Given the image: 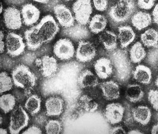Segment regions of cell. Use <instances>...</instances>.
Instances as JSON below:
<instances>
[{"mask_svg": "<svg viewBox=\"0 0 158 134\" xmlns=\"http://www.w3.org/2000/svg\"><path fill=\"white\" fill-rule=\"evenodd\" d=\"M118 38L119 40L122 48H127L134 41L135 34L131 26L125 25L121 26L118 28Z\"/></svg>", "mask_w": 158, "mask_h": 134, "instance_id": "obj_20", "label": "cell"}, {"mask_svg": "<svg viewBox=\"0 0 158 134\" xmlns=\"http://www.w3.org/2000/svg\"><path fill=\"white\" fill-rule=\"evenodd\" d=\"M136 9L134 0H118L115 4L110 8L109 15L116 23L127 21Z\"/></svg>", "mask_w": 158, "mask_h": 134, "instance_id": "obj_2", "label": "cell"}, {"mask_svg": "<svg viewBox=\"0 0 158 134\" xmlns=\"http://www.w3.org/2000/svg\"><path fill=\"white\" fill-rule=\"evenodd\" d=\"M146 50L139 42L135 43L130 51L131 60L134 63H140L146 57Z\"/></svg>", "mask_w": 158, "mask_h": 134, "instance_id": "obj_28", "label": "cell"}, {"mask_svg": "<svg viewBox=\"0 0 158 134\" xmlns=\"http://www.w3.org/2000/svg\"><path fill=\"white\" fill-rule=\"evenodd\" d=\"M128 134H144L142 133V132H140V131L138 130H131V131H129L128 132Z\"/></svg>", "mask_w": 158, "mask_h": 134, "instance_id": "obj_41", "label": "cell"}, {"mask_svg": "<svg viewBox=\"0 0 158 134\" xmlns=\"http://www.w3.org/2000/svg\"><path fill=\"white\" fill-rule=\"evenodd\" d=\"M2 117L1 116V124H2Z\"/></svg>", "mask_w": 158, "mask_h": 134, "instance_id": "obj_46", "label": "cell"}, {"mask_svg": "<svg viewBox=\"0 0 158 134\" xmlns=\"http://www.w3.org/2000/svg\"><path fill=\"white\" fill-rule=\"evenodd\" d=\"M54 14L62 27L70 28L74 25L75 18L71 10L63 4H57L54 7Z\"/></svg>", "mask_w": 158, "mask_h": 134, "instance_id": "obj_10", "label": "cell"}, {"mask_svg": "<svg viewBox=\"0 0 158 134\" xmlns=\"http://www.w3.org/2000/svg\"><path fill=\"white\" fill-rule=\"evenodd\" d=\"M2 9H3V6L2 4H1V13H2Z\"/></svg>", "mask_w": 158, "mask_h": 134, "instance_id": "obj_45", "label": "cell"}, {"mask_svg": "<svg viewBox=\"0 0 158 134\" xmlns=\"http://www.w3.org/2000/svg\"><path fill=\"white\" fill-rule=\"evenodd\" d=\"M100 88L103 97L107 100H114L119 98L120 90L117 82L113 81L103 82L100 85Z\"/></svg>", "mask_w": 158, "mask_h": 134, "instance_id": "obj_17", "label": "cell"}, {"mask_svg": "<svg viewBox=\"0 0 158 134\" xmlns=\"http://www.w3.org/2000/svg\"><path fill=\"white\" fill-rule=\"evenodd\" d=\"M132 115L136 123L146 126L151 121L152 112L148 107L139 106L132 109Z\"/></svg>", "mask_w": 158, "mask_h": 134, "instance_id": "obj_19", "label": "cell"}, {"mask_svg": "<svg viewBox=\"0 0 158 134\" xmlns=\"http://www.w3.org/2000/svg\"><path fill=\"white\" fill-rule=\"evenodd\" d=\"M41 99L36 94L30 95L26 100L25 108L32 116L36 115L40 111Z\"/></svg>", "mask_w": 158, "mask_h": 134, "instance_id": "obj_27", "label": "cell"}, {"mask_svg": "<svg viewBox=\"0 0 158 134\" xmlns=\"http://www.w3.org/2000/svg\"><path fill=\"white\" fill-rule=\"evenodd\" d=\"M45 107L47 116L49 117L60 116L64 110V100L58 96L50 97L46 101Z\"/></svg>", "mask_w": 158, "mask_h": 134, "instance_id": "obj_13", "label": "cell"}, {"mask_svg": "<svg viewBox=\"0 0 158 134\" xmlns=\"http://www.w3.org/2000/svg\"></svg>", "mask_w": 158, "mask_h": 134, "instance_id": "obj_48", "label": "cell"}, {"mask_svg": "<svg viewBox=\"0 0 158 134\" xmlns=\"http://www.w3.org/2000/svg\"><path fill=\"white\" fill-rule=\"evenodd\" d=\"M156 0H137V5L140 9L150 10L155 5Z\"/></svg>", "mask_w": 158, "mask_h": 134, "instance_id": "obj_34", "label": "cell"}, {"mask_svg": "<svg viewBox=\"0 0 158 134\" xmlns=\"http://www.w3.org/2000/svg\"><path fill=\"white\" fill-rule=\"evenodd\" d=\"M96 55V48L91 42L83 40L79 42L76 54L79 61L83 63L89 62L94 58Z\"/></svg>", "mask_w": 158, "mask_h": 134, "instance_id": "obj_9", "label": "cell"}, {"mask_svg": "<svg viewBox=\"0 0 158 134\" xmlns=\"http://www.w3.org/2000/svg\"><path fill=\"white\" fill-rule=\"evenodd\" d=\"M33 1L40 3L47 4L49 2L50 0H33Z\"/></svg>", "mask_w": 158, "mask_h": 134, "instance_id": "obj_42", "label": "cell"}, {"mask_svg": "<svg viewBox=\"0 0 158 134\" xmlns=\"http://www.w3.org/2000/svg\"><path fill=\"white\" fill-rule=\"evenodd\" d=\"M21 15L24 24L27 26H31L38 21L40 12L36 6L32 4L28 3L22 7Z\"/></svg>", "mask_w": 158, "mask_h": 134, "instance_id": "obj_14", "label": "cell"}, {"mask_svg": "<svg viewBox=\"0 0 158 134\" xmlns=\"http://www.w3.org/2000/svg\"><path fill=\"white\" fill-rule=\"evenodd\" d=\"M142 88L137 84H130L125 91V97L130 102L135 103L140 101L144 96Z\"/></svg>", "mask_w": 158, "mask_h": 134, "instance_id": "obj_24", "label": "cell"}, {"mask_svg": "<svg viewBox=\"0 0 158 134\" xmlns=\"http://www.w3.org/2000/svg\"><path fill=\"white\" fill-rule=\"evenodd\" d=\"M75 52L73 42L66 38L57 41L53 47L54 55L60 60H70L74 57Z\"/></svg>", "mask_w": 158, "mask_h": 134, "instance_id": "obj_8", "label": "cell"}, {"mask_svg": "<svg viewBox=\"0 0 158 134\" xmlns=\"http://www.w3.org/2000/svg\"><path fill=\"white\" fill-rule=\"evenodd\" d=\"M94 68L98 77L102 80L109 78L114 72L111 61L105 57H102L96 61L94 63Z\"/></svg>", "mask_w": 158, "mask_h": 134, "instance_id": "obj_15", "label": "cell"}, {"mask_svg": "<svg viewBox=\"0 0 158 134\" xmlns=\"http://www.w3.org/2000/svg\"><path fill=\"white\" fill-rule=\"evenodd\" d=\"M98 78L90 70H82L78 78V84L81 89L94 87L98 85Z\"/></svg>", "mask_w": 158, "mask_h": 134, "instance_id": "obj_18", "label": "cell"}, {"mask_svg": "<svg viewBox=\"0 0 158 134\" xmlns=\"http://www.w3.org/2000/svg\"><path fill=\"white\" fill-rule=\"evenodd\" d=\"M45 130L47 134H60L62 131V124L57 120H49L46 125Z\"/></svg>", "mask_w": 158, "mask_h": 134, "instance_id": "obj_32", "label": "cell"}, {"mask_svg": "<svg viewBox=\"0 0 158 134\" xmlns=\"http://www.w3.org/2000/svg\"><path fill=\"white\" fill-rule=\"evenodd\" d=\"M152 133L153 134H158V123L155 124L152 130Z\"/></svg>", "mask_w": 158, "mask_h": 134, "instance_id": "obj_40", "label": "cell"}, {"mask_svg": "<svg viewBox=\"0 0 158 134\" xmlns=\"http://www.w3.org/2000/svg\"><path fill=\"white\" fill-rule=\"evenodd\" d=\"M4 19L8 29L17 30L22 27V20L20 11L15 7H9L5 10Z\"/></svg>", "mask_w": 158, "mask_h": 134, "instance_id": "obj_12", "label": "cell"}, {"mask_svg": "<svg viewBox=\"0 0 158 134\" xmlns=\"http://www.w3.org/2000/svg\"><path fill=\"white\" fill-rule=\"evenodd\" d=\"M107 24V19L104 15H95L89 22V28L94 34H98L105 29Z\"/></svg>", "mask_w": 158, "mask_h": 134, "instance_id": "obj_25", "label": "cell"}, {"mask_svg": "<svg viewBox=\"0 0 158 134\" xmlns=\"http://www.w3.org/2000/svg\"><path fill=\"white\" fill-rule=\"evenodd\" d=\"M79 105L87 112H94L97 110L98 105L97 102L87 95H83L79 100Z\"/></svg>", "mask_w": 158, "mask_h": 134, "instance_id": "obj_29", "label": "cell"}, {"mask_svg": "<svg viewBox=\"0 0 158 134\" xmlns=\"http://www.w3.org/2000/svg\"><path fill=\"white\" fill-rule=\"evenodd\" d=\"M64 1H66V2H69V1H73V0H64Z\"/></svg>", "mask_w": 158, "mask_h": 134, "instance_id": "obj_47", "label": "cell"}, {"mask_svg": "<svg viewBox=\"0 0 158 134\" xmlns=\"http://www.w3.org/2000/svg\"><path fill=\"white\" fill-rule=\"evenodd\" d=\"M73 10L77 23L85 25L89 22L92 13L91 0H77L73 4Z\"/></svg>", "mask_w": 158, "mask_h": 134, "instance_id": "obj_5", "label": "cell"}, {"mask_svg": "<svg viewBox=\"0 0 158 134\" xmlns=\"http://www.w3.org/2000/svg\"><path fill=\"white\" fill-rule=\"evenodd\" d=\"M11 76L15 86L24 89V94L30 96L37 84V77L35 73L27 65L20 64L13 68Z\"/></svg>", "mask_w": 158, "mask_h": 134, "instance_id": "obj_1", "label": "cell"}, {"mask_svg": "<svg viewBox=\"0 0 158 134\" xmlns=\"http://www.w3.org/2000/svg\"><path fill=\"white\" fill-rule=\"evenodd\" d=\"M94 7L97 10L103 11L108 7V0H93Z\"/></svg>", "mask_w": 158, "mask_h": 134, "instance_id": "obj_35", "label": "cell"}, {"mask_svg": "<svg viewBox=\"0 0 158 134\" xmlns=\"http://www.w3.org/2000/svg\"><path fill=\"white\" fill-rule=\"evenodd\" d=\"M133 76L135 80L143 85H149L152 81V71L146 65H137L133 71Z\"/></svg>", "mask_w": 158, "mask_h": 134, "instance_id": "obj_22", "label": "cell"}, {"mask_svg": "<svg viewBox=\"0 0 158 134\" xmlns=\"http://www.w3.org/2000/svg\"><path fill=\"white\" fill-rule=\"evenodd\" d=\"M5 44L7 52L12 57L21 55L25 51L26 46L22 36L14 32L7 34Z\"/></svg>", "mask_w": 158, "mask_h": 134, "instance_id": "obj_6", "label": "cell"}, {"mask_svg": "<svg viewBox=\"0 0 158 134\" xmlns=\"http://www.w3.org/2000/svg\"><path fill=\"white\" fill-rule=\"evenodd\" d=\"M29 115L21 106L15 107L10 115V132L12 134H17L21 130L26 128L29 124Z\"/></svg>", "mask_w": 158, "mask_h": 134, "instance_id": "obj_4", "label": "cell"}, {"mask_svg": "<svg viewBox=\"0 0 158 134\" xmlns=\"http://www.w3.org/2000/svg\"><path fill=\"white\" fill-rule=\"evenodd\" d=\"M35 27L44 43L51 42L59 31L58 23L50 15L43 18Z\"/></svg>", "mask_w": 158, "mask_h": 134, "instance_id": "obj_3", "label": "cell"}, {"mask_svg": "<svg viewBox=\"0 0 158 134\" xmlns=\"http://www.w3.org/2000/svg\"><path fill=\"white\" fill-rule=\"evenodd\" d=\"M42 132L40 128L35 126H31L28 129L24 131L22 133V134H42Z\"/></svg>", "mask_w": 158, "mask_h": 134, "instance_id": "obj_36", "label": "cell"}, {"mask_svg": "<svg viewBox=\"0 0 158 134\" xmlns=\"http://www.w3.org/2000/svg\"><path fill=\"white\" fill-rule=\"evenodd\" d=\"M141 42L148 48H158V32L155 29H150L145 31L140 37Z\"/></svg>", "mask_w": 158, "mask_h": 134, "instance_id": "obj_26", "label": "cell"}, {"mask_svg": "<svg viewBox=\"0 0 158 134\" xmlns=\"http://www.w3.org/2000/svg\"><path fill=\"white\" fill-rule=\"evenodd\" d=\"M111 134H126L124 129L121 127H116L113 128L110 131Z\"/></svg>", "mask_w": 158, "mask_h": 134, "instance_id": "obj_37", "label": "cell"}, {"mask_svg": "<svg viewBox=\"0 0 158 134\" xmlns=\"http://www.w3.org/2000/svg\"><path fill=\"white\" fill-rule=\"evenodd\" d=\"M24 35L26 46L30 50L33 51L37 50L44 43L35 26L26 30Z\"/></svg>", "mask_w": 158, "mask_h": 134, "instance_id": "obj_16", "label": "cell"}, {"mask_svg": "<svg viewBox=\"0 0 158 134\" xmlns=\"http://www.w3.org/2000/svg\"><path fill=\"white\" fill-rule=\"evenodd\" d=\"M12 78L6 72H2L0 76V89L1 94L11 90L13 86Z\"/></svg>", "mask_w": 158, "mask_h": 134, "instance_id": "obj_31", "label": "cell"}, {"mask_svg": "<svg viewBox=\"0 0 158 134\" xmlns=\"http://www.w3.org/2000/svg\"><path fill=\"white\" fill-rule=\"evenodd\" d=\"M99 40L106 50L112 52L118 46V37L112 31L106 30L99 36Z\"/></svg>", "mask_w": 158, "mask_h": 134, "instance_id": "obj_23", "label": "cell"}, {"mask_svg": "<svg viewBox=\"0 0 158 134\" xmlns=\"http://www.w3.org/2000/svg\"><path fill=\"white\" fill-rule=\"evenodd\" d=\"M35 64L43 77L47 79L54 76L58 70V62L53 57L45 55L37 58L35 61Z\"/></svg>", "mask_w": 158, "mask_h": 134, "instance_id": "obj_7", "label": "cell"}, {"mask_svg": "<svg viewBox=\"0 0 158 134\" xmlns=\"http://www.w3.org/2000/svg\"><path fill=\"white\" fill-rule=\"evenodd\" d=\"M152 22L151 15L146 12H137L131 18L132 25L138 30L147 28L151 24Z\"/></svg>", "mask_w": 158, "mask_h": 134, "instance_id": "obj_21", "label": "cell"}, {"mask_svg": "<svg viewBox=\"0 0 158 134\" xmlns=\"http://www.w3.org/2000/svg\"><path fill=\"white\" fill-rule=\"evenodd\" d=\"M148 100L153 108L158 111V90H150L148 93Z\"/></svg>", "mask_w": 158, "mask_h": 134, "instance_id": "obj_33", "label": "cell"}, {"mask_svg": "<svg viewBox=\"0 0 158 134\" xmlns=\"http://www.w3.org/2000/svg\"><path fill=\"white\" fill-rule=\"evenodd\" d=\"M16 104V99L11 94L2 95L0 98V107L5 113L12 111Z\"/></svg>", "mask_w": 158, "mask_h": 134, "instance_id": "obj_30", "label": "cell"}, {"mask_svg": "<svg viewBox=\"0 0 158 134\" xmlns=\"http://www.w3.org/2000/svg\"><path fill=\"white\" fill-rule=\"evenodd\" d=\"M154 23L158 24V3L152 12Z\"/></svg>", "mask_w": 158, "mask_h": 134, "instance_id": "obj_38", "label": "cell"}, {"mask_svg": "<svg viewBox=\"0 0 158 134\" xmlns=\"http://www.w3.org/2000/svg\"><path fill=\"white\" fill-rule=\"evenodd\" d=\"M0 134H7V131L6 129L1 128L0 129Z\"/></svg>", "mask_w": 158, "mask_h": 134, "instance_id": "obj_43", "label": "cell"}, {"mask_svg": "<svg viewBox=\"0 0 158 134\" xmlns=\"http://www.w3.org/2000/svg\"><path fill=\"white\" fill-rule=\"evenodd\" d=\"M124 111V107L120 103H110L105 107L104 117L107 122L112 125H115L122 122Z\"/></svg>", "mask_w": 158, "mask_h": 134, "instance_id": "obj_11", "label": "cell"}, {"mask_svg": "<svg viewBox=\"0 0 158 134\" xmlns=\"http://www.w3.org/2000/svg\"><path fill=\"white\" fill-rule=\"evenodd\" d=\"M0 38H1V43H0V52L1 53H2L4 52L5 49L6 44L3 41L4 34L1 31V35H0Z\"/></svg>", "mask_w": 158, "mask_h": 134, "instance_id": "obj_39", "label": "cell"}, {"mask_svg": "<svg viewBox=\"0 0 158 134\" xmlns=\"http://www.w3.org/2000/svg\"><path fill=\"white\" fill-rule=\"evenodd\" d=\"M155 84H156V86L158 88V76L157 77L156 80V82H155Z\"/></svg>", "mask_w": 158, "mask_h": 134, "instance_id": "obj_44", "label": "cell"}]
</instances>
